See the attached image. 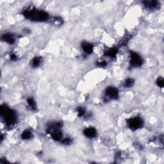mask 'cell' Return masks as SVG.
I'll return each instance as SVG.
<instances>
[{"label":"cell","instance_id":"cell-1","mask_svg":"<svg viewBox=\"0 0 164 164\" xmlns=\"http://www.w3.org/2000/svg\"><path fill=\"white\" fill-rule=\"evenodd\" d=\"M25 19L32 22H46L50 21V15L42 10L38 9L33 6L26 7L22 12Z\"/></svg>","mask_w":164,"mask_h":164},{"label":"cell","instance_id":"cell-2","mask_svg":"<svg viewBox=\"0 0 164 164\" xmlns=\"http://www.w3.org/2000/svg\"><path fill=\"white\" fill-rule=\"evenodd\" d=\"M2 117L8 128H12L17 122V114L16 112L8 107L6 104L2 107Z\"/></svg>","mask_w":164,"mask_h":164},{"label":"cell","instance_id":"cell-3","mask_svg":"<svg viewBox=\"0 0 164 164\" xmlns=\"http://www.w3.org/2000/svg\"><path fill=\"white\" fill-rule=\"evenodd\" d=\"M126 124L129 129L136 131L144 127V121L140 116H135L127 119Z\"/></svg>","mask_w":164,"mask_h":164},{"label":"cell","instance_id":"cell-4","mask_svg":"<svg viewBox=\"0 0 164 164\" xmlns=\"http://www.w3.org/2000/svg\"><path fill=\"white\" fill-rule=\"evenodd\" d=\"M119 97V91L115 86H109L104 91V100L106 101L116 100Z\"/></svg>","mask_w":164,"mask_h":164},{"label":"cell","instance_id":"cell-5","mask_svg":"<svg viewBox=\"0 0 164 164\" xmlns=\"http://www.w3.org/2000/svg\"><path fill=\"white\" fill-rule=\"evenodd\" d=\"M130 66L132 68L141 67L144 63L142 57L137 52L131 51L130 52Z\"/></svg>","mask_w":164,"mask_h":164},{"label":"cell","instance_id":"cell-6","mask_svg":"<svg viewBox=\"0 0 164 164\" xmlns=\"http://www.w3.org/2000/svg\"><path fill=\"white\" fill-rule=\"evenodd\" d=\"M83 134L84 135V136L85 137L90 139H93L97 137L98 131L94 127L90 126V127L85 128L83 130Z\"/></svg>","mask_w":164,"mask_h":164},{"label":"cell","instance_id":"cell-7","mask_svg":"<svg viewBox=\"0 0 164 164\" xmlns=\"http://www.w3.org/2000/svg\"><path fill=\"white\" fill-rule=\"evenodd\" d=\"M1 39L3 42L10 45L14 44L16 42L15 35L13 33L9 32L3 33L1 37Z\"/></svg>","mask_w":164,"mask_h":164},{"label":"cell","instance_id":"cell-8","mask_svg":"<svg viewBox=\"0 0 164 164\" xmlns=\"http://www.w3.org/2000/svg\"><path fill=\"white\" fill-rule=\"evenodd\" d=\"M142 4L144 7L148 10H156L159 8L160 3L158 1H155V0H147V1H144L142 2Z\"/></svg>","mask_w":164,"mask_h":164},{"label":"cell","instance_id":"cell-9","mask_svg":"<svg viewBox=\"0 0 164 164\" xmlns=\"http://www.w3.org/2000/svg\"><path fill=\"white\" fill-rule=\"evenodd\" d=\"M51 139L56 142H60L64 138V135L60 129L55 130L49 133Z\"/></svg>","mask_w":164,"mask_h":164},{"label":"cell","instance_id":"cell-10","mask_svg":"<svg viewBox=\"0 0 164 164\" xmlns=\"http://www.w3.org/2000/svg\"><path fill=\"white\" fill-rule=\"evenodd\" d=\"M82 49L86 55H91L93 53L94 46L91 42L83 41L82 43Z\"/></svg>","mask_w":164,"mask_h":164},{"label":"cell","instance_id":"cell-11","mask_svg":"<svg viewBox=\"0 0 164 164\" xmlns=\"http://www.w3.org/2000/svg\"><path fill=\"white\" fill-rule=\"evenodd\" d=\"M118 53V50L116 47H110L108 50H105L104 53V55L106 57L110 58V59H114L116 57Z\"/></svg>","mask_w":164,"mask_h":164},{"label":"cell","instance_id":"cell-12","mask_svg":"<svg viewBox=\"0 0 164 164\" xmlns=\"http://www.w3.org/2000/svg\"><path fill=\"white\" fill-rule=\"evenodd\" d=\"M42 62V58L41 56H35L30 60V65L33 68H37Z\"/></svg>","mask_w":164,"mask_h":164},{"label":"cell","instance_id":"cell-13","mask_svg":"<svg viewBox=\"0 0 164 164\" xmlns=\"http://www.w3.org/2000/svg\"><path fill=\"white\" fill-rule=\"evenodd\" d=\"M21 137L24 140H31L33 138V133L31 130L26 129L22 132Z\"/></svg>","mask_w":164,"mask_h":164},{"label":"cell","instance_id":"cell-14","mask_svg":"<svg viewBox=\"0 0 164 164\" xmlns=\"http://www.w3.org/2000/svg\"><path fill=\"white\" fill-rule=\"evenodd\" d=\"M28 107L32 111H36L37 109V103L33 97H28L26 100Z\"/></svg>","mask_w":164,"mask_h":164},{"label":"cell","instance_id":"cell-15","mask_svg":"<svg viewBox=\"0 0 164 164\" xmlns=\"http://www.w3.org/2000/svg\"><path fill=\"white\" fill-rule=\"evenodd\" d=\"M50 21L51 23L55 26H60L63 24V19L61 17L59 16H53L50 17Z\"/></svg>","mask_w":164,"mask_h":164},{"label":"cell","instance_id":"cell-16","mask_svg":"<svg viewBox=\"0 0 164 164\" xmlns=\"http://www.w3.org/2000/svg\"><path fill=\"white\" fill-rule=\"evenodd\" d=\"M135 84V80L131 78H127L123 83V86L125 88H131Z\"/></svg>","mask_w":164,"mask_h":164},{"label":"cell","instance_id":"cell-17","mask_svg":"<svg viewBox=\"0 0 164 164\" xmlns=\"http://www.w3.org/2000/svg\"><path fill=\"white\" fill-rule=\"evenodd\" d=\"M77 114H78V117H83L84 115L86 114V109L83 107H78L76 109Z\"/></svg>","mask_w":164,"mask_h":164},{"label":"cell","instance_id":"cell-18","mask_svg":"<svg viewBox=\"0 0 164 164\" xmlns=\"http://www.w3.org/2000/svg\"><path fill=\"white\" fill-rule=\"evenodd\" d=\"M62 144H63V145H65V146H68V145H70V144L73 142V140L71 137H64L62 140L60 142Z\"/></svg>","mask_w":164,"mask_h":164},{"label":"cell","instance_id":"cell-19","mask_svg":"<svg viewBox=\"0 0 164 164\" xmlns=\"http://www.w3.org/2000/svg\"><path fill=\"white\" fill-rule=\"evenodd\" d=\"M156 83L157 85V86L160 88H163V86H164V80L163 78L162 77H160L158 78L157 81H156Z\"/></svg>","mask_w":164,"mask_h":164},{"label":"cell","instance_id":"cell-20","mask_svg":"<svg viewBox=\"0 0 164 164\" xmlns=\"http://www.w3.org/2000/svg\"><path fill=\"white\" fill-rule=\"evenodd\" d=\"M96 65L100 67H104L107 65V62L105 60H98L96 62Z\"/></svg>","mask_w":164,"mask_h":164},{"label":"cell","instance_id":"cell-21","mask_svg":"<svg viewBox=\"0 0 164 164\" xmlns=\"http://www.w3.org/2000/svg\"><path fill=\"white\" fill-rule=\"evenodd\" d=\"M10 59L12 61H17L18 60V56L16 53H12L10 55Z\"/></svg>","mask_w":164,"mask_h":164}]
</instances>
